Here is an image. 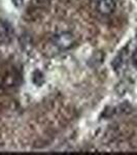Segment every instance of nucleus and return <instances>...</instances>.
I'll use <instances>...</instances> for the list:
<instances>
[{
    "instance_id": "obj_1",
    "label": "nucleus",
    "mask_w": 137,
    "mask_h": 155,
    "mask_svg": "<svg viewBox=\"0 0 137 155\" xmlns=\"http://www.w3.org/2000/svg\"><path fill=\"white\" fill-rule=\"evenodd\" d=\"M74 42H75V38H74L73 34L68 31L60 32L53 37L54 46L61 51H65V50L72 48Z\"/></svg>"
},
{
    "instance_id": "obj_2",
    "label": "nucleus",
    "mask_w": 137,
    "mask_h": 155,
    "mask_svg": "<svg viewBox=\"0 0 137 155\" xmlns=\"http://www.w3.org/2000/svg\"><path fill=\"white\" fill-rule=\"evenodd\" d=\"M116 8V1L114 0H98L97 3V11L101 15L107 16L113 14Z\"/></svg>"
}]
</instances>
